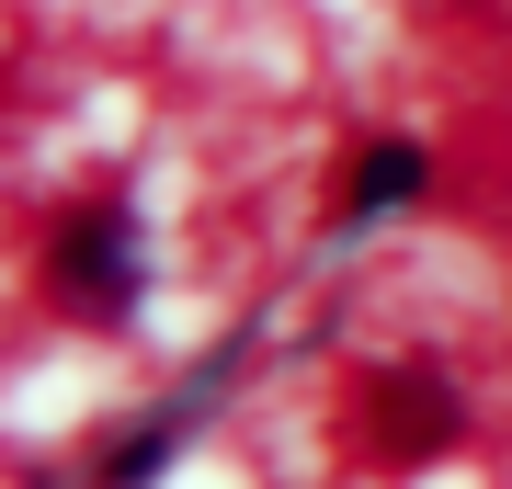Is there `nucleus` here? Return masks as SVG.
<instances>
[{"mask_svg": "<svg viewBox=\"0 0 512 489\" xmlns=\"http://www.w3.org/2000/svg\"><path fill=\"white\" fill-rule=\"evenodd\" d=\"M46 285H57V308H69V319H126L137 308V217H126V205H80V217L69 228H57V251H46Z\"/></svg>", "mask_w": 512, "mask_h": 489, "instance_id": "1", "label": "nucleus"}, {"mask_svg": "<svg viewBox=\"0 0 512 489\" xmlns=\"http://www.w3.org/2000/svg\"><path fill=\"white\" fill-rule=\"evenodd\" d=\"M456 433H467V399L433 376V364H387V376L365 387V444L387 455V467H433Z\"/></svg>", "mask_w": 512, "mask_h": 489, "instance_id": "2", "label": "nucleus"}, {"mask_svg": "<svg viewBox=\"0 0 512 489\" xmlns=\"http://www.w3.org/2000/svg\"><path fill=\"white\" fill-rule=\"evenodd\" d=\"M410 194H421V148L410 137H387V148H365V160L342 171V217H399Z\"/></svg>", "mask_w": 512, "mask_h": 489, "instance_id": "3", "label": "nucleus"}, {"mask_svg": "<svg viewBox=\"0 0 512 489\" xmlns=\"http://www.w3.org/2000/svg\"><path fill=\"white\" fill-rule=\"evenodd\" d=\"M160 455H171V433H126V444H114V467H103V489H148Z\"/></svg>", "mask_w": 512, "mask_h": 489, "instance_id": "4", "label": "nucleus"}]
</instances>
